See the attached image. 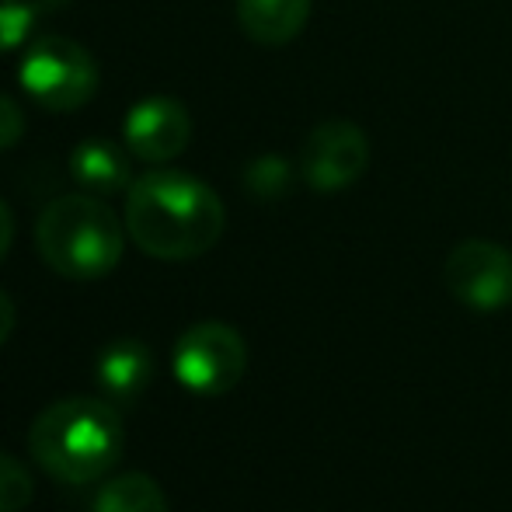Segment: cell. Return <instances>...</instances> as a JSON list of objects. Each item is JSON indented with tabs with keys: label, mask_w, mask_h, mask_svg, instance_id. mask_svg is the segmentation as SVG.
I'll use <instances>...</instances> for the list:
<instances>
[{
	"label": "cell",
	"mask_w": 512,
	"mask_h": 512,
	"mask_svg": "<svg viewBox=\"0 0 512 512\" xmlns=\"http://www.w3.org/2000/svg\"><path fill=\"white\" fill-rule=\"evenodd\" d=\"M370 164V140L356 122L328 119L310 129L300 150V175L310 189L338 192L349 189Z\"/></svg>",
	"instance_id": "cell-7"
},
{
	"label": "cell",
	"mask_w": 512,
	"mask_h": 512,
	"mask_svg": "<svg viewBox=\"0 0 512 512\" xmlns=\"http://www.w3.org/2000/svg\"><path fill=\"white\" fill-rule=\"evenodd\" d=\"M244 182L258 199H276L290 185V168L279 157H258L248 168V175H244Z\"/></svg>",
	"instance_id": "cell-15"
},
{
	"label": "cell",
	"mask_w": 512,
	"mask_h": 512,
	"mask_svg": "<svg viewBox=\"0 0 512 512\" xmlns=\"http://www.w3.org/2000/svg\"><path fill=\"white\" fill-rule=\"evenodd\" d=\"M28 450L49 478L63 485H91L122 460L126 425L112 401L63 398L35 415Z\"/></svg>",
	"instance_id": "cell-2"
},
{
	"label": "cell",
	"mask_w": 512,
	"mask_h": 512,
	"mask_svg": "<svg viewBox=\"0 0 512 512\" xmlns=\"http://www.w3.org/2000/svg\"><path fill=\"white\" fill-rule=\"evenodd\" d=\"M129 150L126 143H112V140H98L88 136L70 150L67 164L74 182L81 185L91 196H115V192H126L133 185V164H129Z\"/></svg>",
	"instance_id": "cell-9"
},
{
	"label": "cell",
	"mask_w": 512,
	"mask_h": 512,
	"mask_svg": "<svg viewBox=\"0 0 512 512\" xmlns=\"http://www.w3.org/2000/svg\"><path fill=\"white\" fill-rule=\"evenodd\" d=\"M14 324H18V307H14V300L7 297L4 290H0V345L11 338Z\"/></svg>",
	"instance_id": "cell-17"
},
{
	"label": "cell",
	"mask_w": 512,
	"mask_h": 512,
	"mask_svg": "<svg viewBox=\"0 0 512 512\" xmlns=\"http://www.w3.org/2000/svg\"><path fill=\"white\" fill-rule=\"evenodd\" d=\"M126 220L102 196L70 192L53 199L35 220V248L42 262L63 279H105L126 251Z\"/></svg>",
	"instance_id": "cell-3"
},
{
	"label": "cell",
	"mask_w": 512,
	"mask_h": 512,
	"mask_svg": "<svg viewBox=\"0 0 512 512\" xmlns=\"http://www.w3.org/2000/svg\"><path fill=\"white\" fill-rule=\"evenodd\" d=\"M14 244V213L7 209V203L0 199V262H4V255L11 251Z\"/></svg>",
	"instance_id": "cell-18"
},
{
	"label": "cell",
	"mask_w": 512,
	"mask_h": 512,
	"mask_svg": "<svg viewBox=\"0 0 512 512\" xmlns=\"http://www.w3.org/2000/svg\"><path fill=\"white\" fill-rule=\"evenodd\" d=\"M91 512H168V499L150 474L126 471L105 481L102 492L95 495Z\"/></svg>",
	"instance_id": "cell-12"
},
{
	"label": "cell",
	"mask_w": 512,
	"mask_h": 512,
	"mask_svg": "<svg viewBox=\"0 0 512 512\" xmlns=\"http://www.w3.org/2000/svg\"><path fill=\"white\" fill-rule=\"evenodd\" d=\"M18 84L39 108L74 112L98 95L102 70L88 46L67 35H39L18 63Z\"/></svg>",
	"instance_id": "cell-4"
},
{
	"label": "cell",
	"mask_w": 512,
	"mask_h": 512,
	"mask_svg": "<svg viewBox=\"0 0 512 512\" xmlns=\"http://www.w3.org/2000/svg\"><path fill=\"white\" fill-rule=\"evenodd\" d=\"M25 136V115L7 95H0V150H11Z\"/></svg>",
	"instance_id": "cell-16"
},
{
	"label": "cell",
	"mask_w": 512,
	"mask_h": 512,
	"mask_svg": "<svg viewBox=\"0 0 512 512\" xmlns=\"http://www.w3.org/2000/svg\"><path fill=\"white\" fill-rule=\"evenodd\" d=\"M126 234L143 255L161 262H189L216 248L227 227L223 199L178 168H154L126 189Z\"/></svg>",
	"instance_id": "cell-1"
},
{
	"label": "cell",
	"mask_w": 512,
	"mask_h": 512,
	"mask_svg": "<svg viewBox=\"0 0 512 512\" xmlns=\"http://www.w3.org/2000/svg\"><path fill=\"white\" fill-rule=\"evenodd\" d=\"M192 140V115L178 98H140L122 122V143L143 164H168L185 154Z\"/></svg>",
	"instance_id": "cell-8"
},
{
	"label": "cell",
	"mask_w": 512,
	"mask_h": 512,
	"mask_svg": "<svg viewBox=\"0 0 512 512\" xmlns=\"http://www.w3.org/2000/svg\"><path fill=\"white\" fill-rule=\"evenodd\" d=\"M35 499L32 471L11 453H0V512H21Z\"/></svg>",
	"instance_id": "cell-14"
},
{
	"label": "cell",
	"mask_w": 512,
	"mask_h": 512,
	"mask_svg": "<svg viewBox=\"0 0 512 512\" xmlns=\"http://www.w3.org/2000/svg\"><path fill=\"white\" fill-rule=\"evenodd\" d=\"M95 377L108 394V401H136L154 377V356L136 338H122V342H112L108 349H102Z\"/></svg>",
	"instance_id": "cell-10"
},
{
	"label": "cell",
	"mask_w": 512,
	"mask_h": 512,
	"mask_svg": "<svg viewBox=\"0 0 512 512\" xmlns=\"http://www.w3.org/2000/svg\"><path fill=\"white\" fill-rule=\"evenodd\" d=\"M446 290L471 310L512 304V251L495 241H464L446 258Z\"/></svg>",
	"instance_id": "cell-6"
},
{
	"label": "cell",
	"mask_w": 512,
	"mask_h": 512,
	"mask_svg": "<svg viewBox=\"0 0 512 512\" xmlns=\"http://www.w3.org/2000/svg\"><path fill=\"white\" fill-rule=\"evenodd\" d=\"M39 11V0H0V53H11L32 39Z\"/></svg>",
	"instance_id": "cell-13"
},
{
	"label": "cell",
	"mask_w": 512,
	"mask_h": 512,
	"mask_svg": "<svg viewBox=\"0 0 512 512\" xmlns=\"http://www.w3.org/2000/svg\"><path fill=\"white\" fill-rule=\"evenodd\" d=\"M42 7H49V11H60V7H67V4H74V0H39Z\"/></svg>",
	"instance_id": "cell-19"
},
{
	"label": "cell",
	"mask_w": 512,
	"mask_h": 512,
	"mask_svg": "<svg viewBox=\"0 0 512 512\" xmlns=\"http://www.w3.org/2000/svg\"><path fill=\"white\" fill-rule=\"evenodd\" d=\"M310 0H237V25L258 46H286L304 32Z\"/></svg>",
	"instance_id": "cell-11"
},
{
	"label": "cell",
	"mask_w": 512,
	"mask_h": 512,
	"mask_svg": "<svg viewBox=\"0 0 512 512\" xmlns=\"http://www.w3.org/2000/svg\"><path fill=\"white\" fill-rule=\"evenodd\" d=\"M175 380L192 394L220 398L241 384L248 370V345L241 331L223 321H199L178 338L171 352Z\"/></svg>",
	"instance_id": "cell-5"
}]
</instances>
